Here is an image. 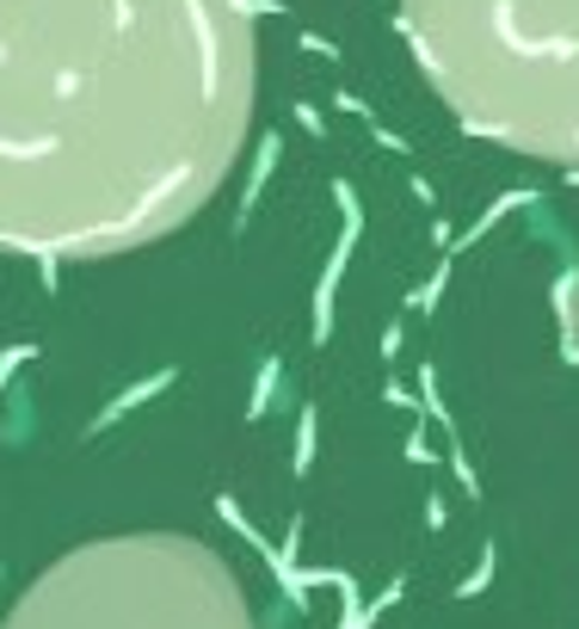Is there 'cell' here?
<instances>
[{
	"instance_id": "cell-2",
	"label": "cell",
	"mask_w": 579,
	"mask_h": 629,
	"mask_svg": "<svg viewBox=\"0 0 579 629\" xmlns=\"http://www.w3.org/2000/svg\"><path fill=\"white\" fill-rule=\"evenodd\" d=\"M401 26L469 130L579 167V0H401Z\"/></svg>"
},
{
	"instance_id": "cell-1",
	"label": "cell",
	"mask_w": 579,
	"mask_h": 629,
	"mask_svg": "<svg viewBox=\"0 0 579 629\" xmlns=\"http://www.w3.org/2000/svg\"><path fill=\"white\" fill-rule=\"evenodd\" d=\"M253 106V0H0V242L124 247L198 210Z\"/></svg>"
},
{
	"instance_id": "cell-3",
	"label": "cell",
	"mask_w": 579,
	"mask_h": 629,
	"mask_svg": "<svg viewBox=\"0 0 579 629\" xmlns=\"http://www.w3.org/2000/svg\"><path fill=\"white\" fill-rule=\"evenodd\" d=\"M567 346L579 352V272H573V284H567Z\"/></svg>"
}]
</instances>
